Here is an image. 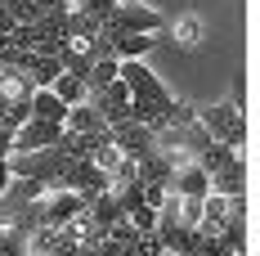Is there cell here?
Wrapping results in <instances>:
<instances>
[{
    "instance_id": "6da1fadb",
    "label": "cell",
    "mask_w": 260,
    "mask_h": 256,
    "mask_svg": "<svg viewBox=\"0 0 260 256\" xmlns=\"http://www.w3.org/2000/svg\"><path fill=\"white\" fill-rule=\"evenodd\" d=\"M193 117H198V126L207 130L215 144H229V149L242 153V144H247V90H242V77L234 81V95L224 103L198 108Z\"/></svg>"
},
{
    "instance_id": "7a4b0ae2",
    "label": "cell",
    "mask_w": 260,
    "mask_h": 256,
    "mask_svg": "<svg viewBox=\"0 0 260 256\" xmlns=\"http://www.w3.org/2000/svg\"><path fill=\"white\" fill-rule=\"evenodd\" d=\"M117 77L126 81L130 99H144V103H171L175 95L157 81V72L144 63V59H117Z\"/></svg>"
},
{
    "instance_id": "3957f363",
    "label": "cell",
    "mask_w": 260,
    "mask_h": 256,
    "mask_svg": "<svg viewBox=\"0 0 260 256\" xmlns=\"http://www.w3.org/2000/svg\"><path fill=\"white\" fill-rule=\"evenodd\" d=\"M108 27H126V32H171V18L153 9V5H144V0H117L112 5V14L104 18Z\"/></svg>"
},
{
    "instance_id": "277c9868",
    "label": "cell",
    "mask_w": 260,
    "mask_h": 256,
    "mask_svg": "<svg viewBox=\"0 0 260 256\" xmlns=\"http://www.w3.org/2000/svg\"><path fill=\"white\" fill-rule=\"evenodd\" d=\"M85 103L104 117L108 126H117V122H126V117H130V90H126V81H121V77L108 81V86H99V90H90Z\"/></svg>"
},
{
    "instance_id": "5b68a950",
    "label": "cell",
    "mask_w": 260,
    "mask_h": 256,
    "mask_svg": "<svg viewBox=\"0 0 260 256\" xmlns=\"http://www.w3.org/2000/svg\"><path fill=\"white\" fill-rule=\"evenodd\" d=\"M108 144H112L121 157H144V153H153V130L126 117V122L108 126Z\"/></svg>"
},
{
    "instance_id": "8992f818",
    "label": "cell",
    "mask_w": 260,
    "mask_h": 256,
    "mask_svg": "<svg viewBox=\"0 0 260 256\" xmlns=\"http://www.w3.org/2000/svg\"><path fill=\"white\" fill-rule=\"evenodd\" d=\"M108 27V23H104ZM108 41H112V59H148L157 50V32H126V27H108Z\"/></svg>"
},
{
    "instance_id": "52a82bcc",
    "label": "cell",
    "mask_w": 260,
    "mask_h": 256,
    "mask_svg": "<svg viewBox=\"0 0 260 256\" xmlns=\"http://www.w3.org/2000/svg\"><path fill=\"white\" fill-rule=\"evenodd\" d=\"M166 189L180 193V198H207V193H211V180H207V171H202L198 162H175V171H171V180H166Z\"/></svg>"
},
{
    "instance_id": "ba28073f",
    "label": "cell",
    "mask_w": 260,
    "mask_h": 256,
    "mask_svg": "<svg viewBox=\"0 0 260 256\" xmlns=\"http://www.w3.org/2000/svg\"><path fill=\"white\" fill-rule=\"evenodd\" d=\"M58 135H63V126L27 117L23 126L14 130V153H31V149H50V144H58Z\"/></svg>"
},
{
    "instance_id": "9c48e42d",
    "label": "cell",
    "mask_w": 260,
    "mask_h": 256,
    "mask_svg": "<svg viewBox=\"0 0 260 256\" xmlns=\"http://www.w3.org/2000/svg\"><path fill=\"white\" fill-rule=\"evenodd\" d=\"M211 193H220V198H234V193H247V157L234 153L220 171H211Z\"/></svg>"
},
{
    "instance_id": "30bf717a",
    "label": "cell",
    "mask_w": 260,
    "mask_h": 256,
    "mask_svg": "<svg viewBox=\"0 0 260 256\" xmlns=\"http://www.w3.org/2000/svg\"><path fill=\"white\" fill-rule=\"evenodd\" d=\"M63 130H72V135H99L108 139V122L90 108V103H72L68 108V117H63Z\"/></svg>"
},
{
    "instance_id": "8fae6325",
    "label": "cell",
    "mask_w": 260,
    "mask_h": 256,
    "mask_svg": "<svg viewBox=\"0 0 260 256\" xmlns=\"http://www.w3.org/2000/svg\"><path fill=\"white\" fill-rule=\"evenodd\" d=\"M27 108H31V117H36V122H54V126H63V117H68V103L58 99L50 86H36V90H31V99H27Z\"/></svg>"
},
{
    "instance_id": "7c38bea8",
    "label": "cell",
    "mask_w": 260,
    "mask_h": 256,
    "mask_svg": "<svg viewBox=\"0 0 260 256\" xmlns=\"http://www.w3.org/2000/svg\"><path fill=\"white\" fill-rule=\"evenodd\" d=\"M23 72H27V81H31V86H50V81L63 72V63H58V54H31V50H27Z\"/></svg>"
},
{
    "instance_id": "4fadbf2b",
    "label": "cell",
    "mask_w": 260,
    "mask_h": 256,
    "mask_svg": "<svg viewBox=\"0 0 260 256\" xmlns=\"http://www.w3.org/2000/svg\"><path fill=\"white\" fill-rule=\"evenodd\" d=\"M31 90H36V86L27 81L23 68H5V72H0V99H5V103H27V99H31Z\"/></svg>"
},
{
    "instance_id": "5bb4252c",
    "label": "cell",
    "mask_w": 260,
    "mask_h": 256,
    "mask_svg": "<svg viewBox=\"0 0 260 256\" xmlns=\"http://www.w3.org/2000/svg\"><path fill=\"white\" fill-rule=\"evenodd\" d=\"M50 90L68 103V108H72V103H85V95H90V86H85L81 77H72V72H58V77L50 81Z\"/></svg>"
},
{
    "instance_id": "9a60e30c",
    "label": "cell",
    "mask_w": 260,
    "mask_h": 256,
    "mask_svg": "<svg viewBox=\"0 0 260 256\" xmlns=\"http://www.w3.org/2000/svg\"><path fill=\"white\" fill-rule=\"evenodd\" d=\"M0 256H27V230L0 225Z\"/></svg>"
},
{
    "instance_id": "2e32d148",
    "label": "cell",
    "mask_w": 260,
    "mask_h": 256,
    "mask_svg": "<svg viewBox=\"0 0 260 256\" xmlns=\"http://www.w3.org/2000/svg\"><path fill=\"white\" fill-rule=\"evenodd\" d=\"M108 81H117V59H112V54H108V59H94L90 72H85V86H90V90H99Z\"/></svg>"
},
{
    "instance_id": "e0dca14e",
    "label": "cell",
    "mask_w": 260,
    "mask_h": 256,
    "mask_svg": "<svg viewBox=\"0 0 260 256\" xmlns=\"http://www.w3.org/2000/svg\"><path fill=\"white\" fill-rule=\"evenodd\" d=\"M175 198H180V193H175ZM175 220H180V225H188V230H198V220H202V198H180Z\"/></svg>"
},
{
    "instance_id": "ac0fdd59",
    "label": "cell",
    "mask_w": 260,
    "mask_h": 256,
    "mask_svg": "<svg viewBox=\"0 0 260 256\" xmlns=\"http://www.w3.org/2000/svg\"><path fill=\"white\" fill-rule=\"evenodd\" d=\"M175 41H180V45H198V41H202V18H198V14L180 18V23H175Z\"/></svg>"
},
{
    "instance_id": "d6986e66",
    "label": "cell",
    "mask_w": 260,
    "mask_h": 256,
    "mask_svg": "<svg viewBox=\"0 0 260 256\" xmlns=\"http://www.w3.org/2000/svg\"><path fill=\"white\" fill-rule=\"evenodd\" d=\"M126 216H130V225H135L139 234H153V225H157V211H153V207H144V203L135 207V211H126Z\"/></svg>"
},
{
    "instance_id": "ffe728a7",
    "label": "cell",
    "mask_w": 260,
    "mask_h": 256,
    "mask_svg": "<svg viewBox=\"0 0 260 256\" xmlns=\"http://www.w3.org/2000/svg\"><path fill=\"white\" fill-rule=\"evenodd\" d=\"M14 153V135H9V130H0V157H9Z\"/></svg>"
},
{
    "instance_id": "44dd1931",
    "label": "cell",
    "mask_w": 260,
    "mask_h": 256,
    "mask_svg": "<svg viewBox=\"0 0 260 256\" xmlns=\"http://www.w3.org/2000/svg\"><path fill=\"white\" fill-rule=\"evenodd\" d=\"M5 184H9V162L0 157V189H5Z\"/></svg>"
},
{
    "instance_id": "7402d4cb",
    "label": "cell",
    "mask_w": 260,
    "mask_h": 256,
    "mask_svg": "<svg viewBox=\"0 0 260 256\" xmlns=\"http://www.w3.org/2000/svg\"><path fill=\"white\" fill-rule=\"evenodd\" d=\"M161 256H175V252H161Z\"/></svg>"
},
{
    "instance_id": "603a6c76",
    "label": "cell",
    "mask_w": 260,
    "mask_h": 256,
    "mask_svg": "<svg viewBox=\"0 0 260 256\" xmlns=\"http://www.w3.org/2000/svg\"><path fill=\"white\" fill-rule=\"evenodd\" d=\"M68 5H72V0H68Z\"/></svg>"
}]
</instances>
